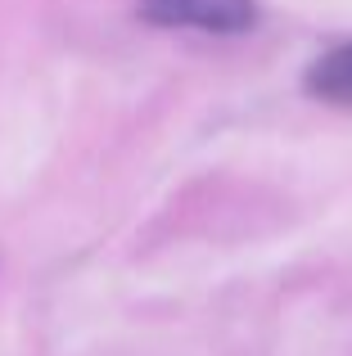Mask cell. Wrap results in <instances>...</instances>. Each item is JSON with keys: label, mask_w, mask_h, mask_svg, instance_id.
I'll return each instance as SVG.
<instances>
[{"label": "cell", "mask_w": 352, "mask_h": 356, "mask_svg": "<svg viewBox=\"0 0 352 356\" xmlns=\"http://www.w3.org/2000/svg\"><path fill=\"white\" fill-rule=\"evenodd\" d=\"M136 14L154 27H185L208 36H239L257 23L253 0H141Z\"/></svg>", "instance_id": "6da1fadb"}, {"label": "cell", "mask_w": 352, "mask_h": 356, "mask_svg": "<svg viewBox=\"0 0 352 356\" xmlns=\"http://www.w3.org/2000/svg\"><path fill=\"white\" fill-rule=\"evenodd\" d=\"M303 90L335 108H352V41L326 50L321 59H312L307 77H303Z\"/></svg>", "instance_id": "7a4b0ae2"}]
</instances>
